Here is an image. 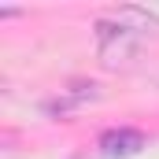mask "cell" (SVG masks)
<instances>
[{
  "instance_id": "2",
  "label": "cell",
  "mask_w": 159,
  "mask_h": 159,
  "mask_svg": "<svg viewBox=\"0 0 159 159\" xmlns=\"http://www.w3.org/2000/svg\"><path fill=\"white\" fill-rule=\"evenodd\" d=\"M144 148V133L141 129H111L100 137V152L107 159H126V156H137Z\"/></svg>"
},
{
  "instance_id": "1",
  "label": "cell",
  "mask_w": 159,
  "mask_h": 159,
  "mask_svg": "<svg viewBox=\"0 0 159 159\" xmlns=\"http://www.w3.org/2000/svg\"><path fill=\"white\" fill-rule=\"evenodd\" d=\"M96 41H100V59L104 67H122L137 56V34H129L126 26L111 22V19H100L96 22Z\"/></svg>"
},
{
  "instance_id": "3",
  "label": "cell",
  "mask_w": 159,
  "mask_h": 159,
  "mask_svg": "<svg viewBox=\"0 0 159 159\" xmlns=\"http://www.w3.org/2000/svg\"><path fill=\"white\" fill-rule=\"evenodd\" d=\"M104 19H111V22H119V26H126L129 34H148V30H159V19L152 15V11H144V7H115V11H107Z\"/></svg>"
}]
</instances>
